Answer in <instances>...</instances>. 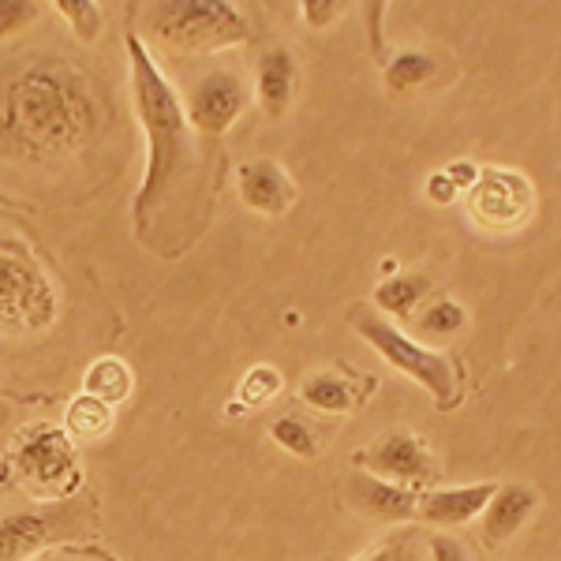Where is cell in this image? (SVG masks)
I'll list each match as a JSON object with an SVG mask.
<instances>
[{"label": "cell", "instance_id": "9", "mask_svg": "<svg viewBox=\"0 0 561 561\" xmlns=\"http://www.w3.org/2000/svg\"><path fill=\"white\" fill-rule=\"evenodd\" d=\"M356 465H364L370 476L386 479V483L409 486V491L412 483H427L434 472L427 449L409 431H386L367 454H356Z\"/></svg>", "mask_w": 561, "mask_h": 561}, {"label": "cell", "instance_id": "12", "mask_svg": "<svg viewBox=\"0 0 561 561\" xmlns=\"http://www.w3.org/2000/svg\"><path fill=\"white\" fill-rule=\"evenodd\" d=\"M348 494H352V502H356V510H364L367 517L389 520V524L409 520L415 517V510H420V497H415L409 486L386 483V479H378L370 472H352Z\"/></svg>", "mask_w": 561, "mask_h": 561}, {"label": "cell", "instance_id": "19", "mask_svg": "<svg viewBox=\"0 0 561 561\" xmlns=\"http://www.w3.org/2000/svg\"><path fill=\"white\" fill-rule=\"evenodd\" d=\"M113 420H116V409H108V404H102L98 397L79 393L65 412V431H68V438L98 442L113 431Z\"/></svg>", "mask_w": 561, "mask_h": 561}, {"label": "cell", "instance_id": "29", "mask_svg": "<svg viewBox=\"0 0 561 561\" xmlns=\"http://www.w3.org/2000/svg\"><path fill=\"white\" fill-rule=\"evenodd\" d=\"M446 176L457 184V192H468L479 180V165H472V161H454V165L446 169Z\"/></svg>", "mask_w": 561, "mask_h": 561}, {"label": "cell", "instance_id": "6", "mask_svg": "<svg viewBox=\"0 0 561 561\" xmlns=\"http://www.w3.org/2000/svg\"><path fill=\"white\" fill-rule=\"evenodd\" d=\"M12 476L38 502H57V497L76 494V486L83 483L76 442L68 438V431L38 423L34 431H26L20 449L12 454Z\"/></svg>", "mask_w": 561, "mask_h": 561}, {"label": "cell", "instance_id": "13", "mask_svg": "<svg viewBox=\"0 0 561 561\" xmlns=\"http://www.w3.org/2000/svg\"><path fill=\"white\" fill-rule=\"evenodd\" d=\"M497 491V483H472V486H446V491H431L420 502V517L434 528H460V524L483 517L486 502Z\"/></svg>", "mask_w": 561, "mask_h": 561}, {"label": "cell", "instance_id": "28", "mask_svg": "<svg viewBox=\"0 0 561 561\" xmlns=\"http://www.w3.org/2000/svg\"><path fill=\"white\" fill-rule=\"evenodd\" d=\"M427 195H431V203L446 206V203H454V198H457L460 192H457L454 180L446 176V169H438V173H431V176H427Z\"/></svg>", "mask_w": 561, "mask_h": 561}, {"label": "cell", "instance_id": "1", "mask_svg": "<svg viewBox=\"0 0 561 561\" xmlns=\"http://www.w3.org/2000/svg\"><path fill=\"white\" fill-rule=\"evenodd\" d=\"M94 131V102L83 79L60 65H31L0 87V150L15 158H57Z\"/></svg>", "mask_w": 561, "mask_h": 561}, {"label": "cell", "instance_id": "8", "mask_svg": "<svg viewBox=\"0 0 561 561\" xmlns=\"http://www.w3.org/2000/svg\"><path fill=\"white\" fill-rule=\"evenodd\" d=\"M243 108H248V87L225 68L195 79L184 98L187 124L198 135H225L243 116Z\"/></svg>", "mask_w": 561, "mask_h": 561}, {"label": "cell", "instance_id": "20", "mask_svg": "<svg viewBox=\"0 0 561 561\" xmlns=\"http://www.w3.org/2000/svg\"><path fill=\"white\" fill-rule=\"evenodd\" d=\"M280 386H285V378H280V370L274 364H255V367L248 370V375L240 378L237 409H232V412H255V409H262V404H270L280 393Z\"/></svg>", "mask_w": 561, "mask_h": 561}, {"label": "cell", "instance_id": "31", "mask_svg": "<svg viewBox=\"0 0 561 561\" xmlns=\"http://www.w3.org/2000/svg\"><path fill=\"white\" fill-rule=\"evenodd\" d=\"M12 420H15V404L0 401V434H4L8 427H12Z\"/></svg>", "mask_w": 561, "mask_h": 561}, {"label": "cell", "instance_id": "25", "mask_svg": "<svg viewBox=\"0 0 561 561\" xmlns=\"http://www.w3.org/2000/svg\"><path fill=\"white\" fill-rule=\"evenodd\" d=\"M38 12L42 4H34V0H0V42L20 34L23 26H31L38 20Z\"/></svg>", "mask_w": 561, "mask_h": 561}, {"label": "cell", "instance_id": "15", "mask_svg": "<svg viewBox=\"0 0 561 561\" xmlns=\"http://www.w3.org/2000/svg\"><path fill=\"white\" fill-rule=\"evenodd\" d=\"M293 87H296V60L288 49H270L259 57L255 71V94L266 116H285V108L293 105Z\"/></svg>", "mask_w": 561, "mask_h": 561}, {"label": "cell", "instance_id": "4", "mask_svg": "<svg viewBox=\"0 0 561 561\" xmlns=\"http://www.w3.org/2000/svg\"><path fill=\"white\" fill-rule=\"evenodd\" d=\"M150 34L180 53H217L248 42L251 26L225 0H165L150 8Z\"/></svg>", "mask_w": 561, "mask_h": 561}, {"label": "cell", "instance_id": "27", "mask_svg": "<svg viewBox=\"0 0 561 561\" xmlns=\"http://www.w3.org/2000/svg\"><path fill=\"white\" fill-rule=\"evenodd\" d=\"M431 558L434 561H468L465 547L457 539H449L446 531H434L431 536Z\"/></svg>", "mask_w": 561, "mask_h": 561}, {"label": "cell", "instance_id": "24", "mask_svg": "<svg viewBox=\"0 0 561 561\" xmlns=\"http://www.w3.org/2000/svg\"><path fill=\"white\" fill-rule=\"evenodd\" d=\"M57 12L65 15L79 42H94L102 34V4L98 0H57Z\"/></svg>", "mask_w": 561, "mask_h": 561}, {"label": "cell", "instance_id": "5", "mask_svg": "<svg viewBox=\"0 0 561 561\" xmlns=\"http://www.w3.org/2000/svg\"><path fill=\"white\" fill-rule=\"evenodd\" d=\"M60 319V296L34 259L0 248V333L34 337Z\"/></svg>", "mask_w": 561, "mask_h": 561}, {"label": "cell", "instance_id": "16", "mask_svg": "<svg viewBox=\"0 0 561 561\" xmlns=\"http://www.w3.org/2000/svg\"><path fill=\"white\" fill-rule=\"evenodd\" d=\"M131 389H135L131 367L124 364V359H116V356L94 359V364L87 367V375H83V393L98 397V401L108 404V409H116V404L128 401Z\"/></svg>", "mask_w": 561, "mask_h": 561}, {"label": "cell", "instance_id": "10", "mask_svg": "<svg viewBox=\"0 0 561 561\" xmlns=\"http://www.w3.org/2000/svg\"><path fill=\"white\" fill-rule=\"evenodd\" d=\"M240 198L255 214L280 217L285 210H293V203L300 198V187L293 184V176H288L277 161L259 158L240 169Z\"/></svg>", "mask_w": 561, "mask_h": 561}, {"label": "cell", "instance_id": "26", "mask_svg": "<svg viewBox=\"0 0 561 561\" xmlns=\"http://www.w3.org/2000/svg\"><path fill=\"white\" fill-rule=\"evenodd\" d=\"M300 12H304L307 26H314V31H319V26H330L333 20H337L341 4H337V0H304Z\"/></svg>", "mask_w": 561, "mask_h": 561}, {"label": "cell", "instance_id": "18", "mask_svg": "<svg viewBox=\"0 0 561 561\" xmlns=\"http://www.w3.org/2000/svg\"><path fill=\"white\" fill-rule=\"evenodd\" d=\"M431 280L423 274H397L382 280L375 288V307L378 314H389V319H409V314L420 307V300L427 296Z\"/></svg>", "mask_w": 561, "mask_h": 561}, {"label": "cell", "instance_id": "17", "mask_svg": "<svg viewBox=\"0 0 561 561\" xmlns=\"http://www.w3.org/2000/svg\"><path fill=\"white\" fill-rule=\"evenodd\" d=\"M300 397L314 412L345 415L356 409V386L341 375H330V370H311L300 382Z\"/></svg>", "mask_w": 561, "mask_h": 561}, {"label": "cell", "instance_id": "30", "mask_svg": "<svg viewBox=\"0 0 561 561\" xmlns=\"http://www.w3.org/2000/svg\"><path fill=\"white\" fill-rule=\"evenodd\" d=\"M367 561H409V554H404V542H386Z\"/></svg>", "mask_w": 561, "mask_h": 561}, {"label": "cell", "instance_id": "22", "mask_svg": "<svg viewBox=\"0 0 561 561\" xmlns=\"http://www.w3.org/2000/svg\"><path fill=\"white\" fill-rule=\"evenodd\" d=\"M465 322H468V311L457 300H434L427 311L420 314V337L446 341L465 330Z\"/></svg>", "mask_w": 561, "mask_h": 561}, {"label": "cell", "instance_id": "21", "mask_svg": "<svg viewBox=\"0 0 561 561\" xmlns=\"http://www.w3.org/2000/svg\"><path fill=\"white\" fill-rule=\"evenodd\" d=\"M434 71H438V68H434V60L427 57V53L404 49V53H397V57L389 60V68H386V87H389V90H415V87L431 83Z\"/></svg>", "mask_w": 561, "mask_h": 561}, {"label": "cell", "instance_id": "14", "mask_svg": "<svg viewBox=\"0 0 561 561\" xmlns=\"http://www.w3.org/2000/svg\"><path fill=\"white\" fill-rule=\"evenodd\" d=\"M60 513H8L0 520V561H31L60 531Z\"/></svg>", "mask_w": 561, "mask_h": 561}, {"label": "cell", "instance_id": "3", "mask_svg": "<svg viewBox=\"0 0 561 561\" xmlns=\"http://www.w3.org/2000/svg\"><path fill=\"white\" fill-rule=\"evenodd\" d=\"M348 325L386 359L389 367L401 370L404 378H412V382H420L423 389H427L442 412L454 409L457 404V367L446 352L412 341L409 333H401L393 322L386 319V314H378L375 307H367V304L352 307Z\"/></svg>", "mask_w": 561, "mask_h": 561}, {"label": "cell", "instance_id": "7", "mask_svg": "<svg viewBox=\"0 0 561 561\" xmlns=\"http://www.w3.org/2000/svg\"><path fill=\"white\" fill-rule=\"evenodd\" d=\"M536 210L531 180L513 169L486 165L479 169V180L468 187V214L476 225L491 232H517Z\"/></svg>", "mask_w": 561, "mask_h": 561}, {"label": "cell", "instance_id": "2", "mask_svg": "<svg viewBox=\"0 0 561 561\" xmlns=\"http://www.w3.org/2000/svg\"><path fill=\"white\" fill-rule=\"evenodd\" d=\"M128 68H131V102L135 116H139L142 131H147V173L135 192V232L147 240V229L165 203V195L176 187V176L187 169V153H192V135H187V113L184 102L173 90L165 76H161L158 60L142 38L128 34Z\"/></svg>", "mask_w": 561, "mask_h": 561}, {"label": "cell", "instance_id": "23", "mask_svg": "<svg viewBox=\"0 0 561 561\" xmlns=\"http://www.w3.org/2000/svg\"><path fill=\"white\" fill-rule=\"evenodd\" d=\"M270 438H274L280 449H288L293 457H300V460H311L314 454H319L314 431L307 427L300 415H280V420H274V427H270Z\"/></svg>", "mask_w": 561, "mask_h": 561}, {"label": "cell", "instance_id": "11", "mask_svg": "<svg viewBox=\"0 0 561 561\" xmlns=\"http://www.w3.org/2000/svg\"><path fill=\"white\" fill-rule=\"evenodd\" d=\"M536 510H539V494L531 491V486H524V483L497 486L483 510V539L491 542V547H502V542H510L517 536Z\"/></svg>", "mask_w": 561, "mask_h": 561}]
</instances>
